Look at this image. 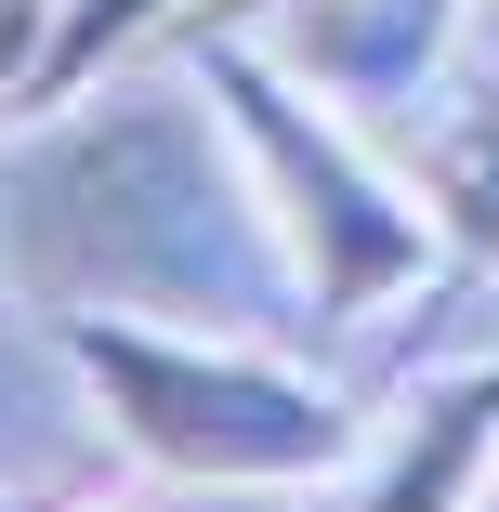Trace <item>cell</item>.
Here are the masks:
<instances>
[{
	"label": "cell",
	"instance_id": "obj_1",
	"mask_svg": "<svg viewBox=\"0 0 499 512\" xmlns=\"http://www.w3.org/2000/svg\"><path fill=\"white\" fill-rule=\"evenodd\" d=\"M0 289L27 316H145L211 342H276L303 316L224 106L184 79H106L27 145L0 184Z\"/></svg>",
	"mask_w": 499,
	"mask_h": 512
},
{
	"label": "cell",
	"instance_id": "obj_2",
	"mask_svg": "<svg viewBox=\"0 0 499 512\" xmlns=\"http://www.w3.org/2000/svg\"><path fill=\"white\" fill-rule=\"evenodd\" d=\"M40 329L92 407V434L171 486H329L368 447V421L276 342L145 329V316H40Z\"/></svg>",
	"mask_w": 499,
	"mask_h": 512
},
{
	"label": "cell",
	"instance_id": "obj_3",
	"mask_svg": "<svg viewBox=\"0 0 499 512\" xmlns=\"http://www.w3.org/2000/svg\"><path fill=\"white\" fill-rule=\"evenodd\" d=\"M211 106H224L237 158H250V197H263L289 276H303V316L316 329H368L408 289H434L447 224L421 211L408 171L368 158V132L329 106L316 79H289L263 40H211Z\"/></svg>",
	"mask_w": 499,
	"mask_h": 512
},
{
	"label": "cell",
	"instance_id": "obj_4",
	"mask_svg": "<svg viewBox=\"0 0 499 512\" xmlns=\"http://www.w3.org/2000/svg\"><path fill=\"white\" fill-rule=\"evenodd\" d=\"M460 40V0H263V53L342 119H421Z\"/></svg>",
	"mask_w": 499,
	"mask_h": 512
},
{
	"label": "cell",
	"instance_id": "obj_5",
	"mask_svg": "<svg viewBox=\"0 0 499 512\" xmlns=\"http://www.w3.org/2000/svg\"><path fill=\"white\" fill-rule=\"evenodd\" d=\"M486 486H499V368H460L394 434L355 447V499L342 512H486Z\"/></svg>",
	"mask_w": 499,
	"mask_h": 512
},
{
	"label": "cell",
	"instance_id": "obj_6",
	"mask_svg": "<svg viewBox=\"0 0 499 512\" xmlns=\"http://www.w3.org/2000/svg\"><path fill=\"white\" fill-rule=\"evenodd\" d=\"M408 184H421V211L447 224V250L499 263V92H434Z\"/></svg>",
	"mask_w": 499,
	"mask_h": 512
},
{
	"label": "cell",
	"instance_id": "obj_7",
	"mask_svg": "<svg viewBox=\"0 0 499 512\" xmlns=\"http://www.w3.org/2000/svg\"><path fill=\"white\" fill-rule=\"evenodd\" d=\"M158 14H184V0H66V40H53V92H79L106 53H132Z\"/></svg>",
	"mask_w": 499,
	"mask_h": 512
},
{
	"label": "cell",
	"instance_id": "obj_8",
	"mask_svg": "<svg viewBox=\"0 0 499 512\" xmlns=\"http://www.w3.org/2000/svg\"><path fill=\"white\" fill-rule=\"evenodd\" d=\"M53 40H66V0H0V119L53 92Z\"/></svg>",
	"mask_w": 499,
	"mask_h": 512
},
{
	"label": "cell",
	"instance_id": "obj_9",
	"mask_svg": "<svg viewBox=\"0 0 499 512\" xmlns=\"http://www.w3.org/2000/svg\"><path fill=\"white\" fill-rule=\"evenodd\" d=\"M0 512H40V499H27V486H0Z\"/></svg>",
	"mask_w": 499,
	"mask_h": 512
},
{
	"label": "cell",
	"instance_id": "obj_10",
	"mask_svg": "<svg viewBox=\"0 0 499 512\" xmlns=\"http://www.w3.org/2000/svg\"><path fill=\"white\" fill-rule=\"evenodd\" d=\"M473 14H486V53H499V0H473Z\"/></svg>",
	"mask_w": 499,
	"mask_h": 512
},
{
	"label": "cell",
	"instance_id": "obj_11",
	"mask_svg": "<svg viewBox=\"0 0 499 512\" xmlns=\"http://www.w3.org/2000/svg\"><path fill=\"white\" fill-rule=\"evenodd\" d=\"M79 512H132V499H79Z\"/></svg>",
	"mask_w": 499,
	"mask_h": 512
}]
</instances>
